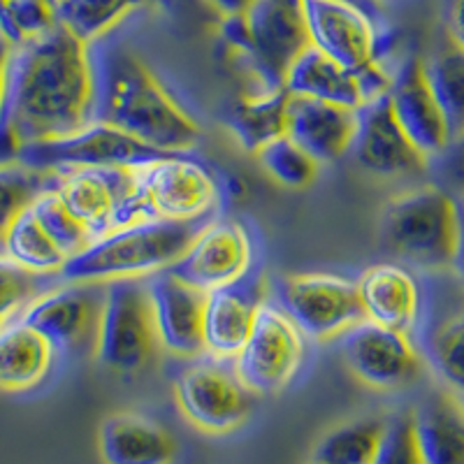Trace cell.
Wrapping results in <instances>:
<instances>
[{
    "label": "cell",
    "instance_id": "cell-1",
    "mask_svg": "<svg viewBox=\"0 0 464 464\" xmlns=\"http://www.w3.org/2000/svg\"><path fill=\"white\" fill-rule=\"evenodd\" d=\"M95 121L93 49L56 26L12 44L7 95L0 128L19 149L63 138Z\"/></svg>",
    "mask_w": 464,
    "mask_h": 464
},
{
    "label": "cell",
    "instance_id": "cell-2",
    "mask_svg": "<svg viewBox=\"0 0 464 464\" xmlns=\"http://www.w3.org/2000/svg\"><path fill=\"white\" fill-rule=\"evenodd\" d=\"M95 65V121L110 123L160 153L198 147L200 123L138 53L121 43L91 44Z\"/></svg>",
    "mask_w": 464,
    "mask_h": 464
},
{
    "label": "cell",
    "instance_id": "cell-3",
    "mask_svg": "<svg viewBox=\"0 0 464 464\" xmlns=\"http://www.w3.org/2000/svg\"><path fill=\"white\" fill-rule=\"evenodd\" d=\"M379 235L385 251L406 267L428 275L453 272L464 242L459 205L439 186H416L383 207Z\"/></svg>",
    "mask_w": 464,
    "mask_h": 464
},
{
    "label": "cell",
    "instance_id": "cell-4",
    "mask_svg": "<svg viewBox=\"0 0 464 464\" xmlns=\"http://www.w3.org/2000/svg\"><path fill=\"white\" fill-rule=\"evenodd\" d=\"M202 223L142 218L95 237L82 254L68 260L58 279L110 284L149 279L172 267Z\"/></svg>",
    "mask_w": 464,
    "mask_h": 464
},
{
    "label": "cell",
    "instance_id": "cell-5",
    "mask_svg": "<svg viewBox=\"0 0 464 464\" xmlns=\"http://www.w3.org/2000/svg\"><path fill=\"white\" fill-rule=\"evenodd\" d=\"M221 35L258 91L284 89L290 65L312 47L304 0H254L244 14L223 16Z\"/></svg>",
    "mask_w": 464,
    "mask_h": 464
},
{
    "label": "cell",
    "instance_id": "cell-6",
    "mask_svg": "<svg viewBox=\"0 0 464 464\" xmlns=\"http://www.w3.org/2000/svg\"><path fill=\"white\" fill-rule=\"evenodd\" d=\"M135 184L147 218L205 223L217 217L223 200L217 174L188 153H160L140 165Z\"/></svg>",
    "mask_w": 464,
    "mask_h": 464
},
{
    "label": "cell",
    "instance_id": "cell-7",
    "mask_svg": "<svg viewBox=\"0 0 464 464\" xmlns=\"http://www.w3.org/2000/svg\"><path fill=\"white\" fill-rule=\"evenodd\" d=\"M174 400L198 432L226 437L246 425L258 395L239 379L232 360L202 353L179 374Z\"/></svg>",
    "mask_w": 464,
    "mask_h": 464
},
{
    "label": "cell",
    "instance_id": "cell-8",
    "mask_svg": "<svg viewBox=\"0 0 464 464\" xmlns=\"http://www.w3.org/2000/svg\"><path fill=\"white\" fill-rule=\"evenodd\" d=\"M269 297L300 327L309 342L325 343L343 337L364 321L358 284L333 272H302L284 276Z\"/></svg>",
    "mask_w": 464,
    "mask_h": 464
},
{
    "label": "cell",
    "instance_id": "cell-9",
    "mask_svg": "<svg viewBox=\"0 0 464 464\" xmlns=\"http://www.w3.org/2000/svg\"><path fill=\"white\" fill-rule=\"evenodd\" d=\"M105 285L93 358L111 372L135 374L159 348L147 279H121Z\"/></svg>",
    "mask_w": 464,
    "mask_h": 464
},
{
    "label": "cell",
    "instance_id": "cell-10",
    "mask_svg": "<svg viewBox=\"0 0 464 464\" xmlns=\"http://www.w3.org/2000/svg\"><path fill=\"white\" fill-rule=\"evenodd\" d=\"M309 353V339L290 321L272 297L260 304L254 327L235 355L239 379L256 395H276L285 391L302 372Z\"/></svg>",
    "mask_w": 464,
    "mask_h": 464
},
{
    "label": "cell",
    "instance_id": "cell-11",
    "mask_svg": "<svg viewBox=\"0 0 464 464\" xmlns=\"http://www.w3.org/2000/svg\"><path fill=\"white\" fill-rule=\"evenodd\" d=\"M53 193L91 237L142 221L135 168H82L56 174Z\"/></svg>",
    "mask_w": 464,
    "mask_h": 464
},
{
    "label": "cell",
    "instance_id": "cell-12",
    "mask_svg": "<svg viewBox=\"0 0 464 464\" xmlns=\"http://www.w3.org/2000/svg\"><path fill=\"white\" fill-rule=\"evenodd\" d=\"M105 290V284L95 281L58 279L19 318L43 333L58 355H95Z\"/></svg>",
    "mask_w": 464,
    "mask_h": 464
},
{
    "label": "cell",
    "instance_id": "cell-13",
    "mask_svg": "<svg viewBox=\"0 0 464 464\" xmlns=\"http://www.w3.org/2000/svg\"><path fill=\"white\" fill-rule=\"evenodd\" d=\"M159 156L160 151L138 142L119 128L91 121L63 138L24 144L16 160L40 172L61 174L82 168H140Z\"/></svg>",
    "mask_w": 464,
    "mask_h": 464
},
{
    "label": "cell",
    "instance_id": "cell-14",
    "mask_svg": "<svg viewBox=\"0 0 464 464\" xmlns=\"http://www.w3.org/2000/svg\"><path fill=\"white\" fill-rule=\"evenodd\" d=\"M339 342L348 372L372 391H404L425 372V358L413 334L360 321Z\"/></svg>",
    "mask_w": 464,
    "mask_h": 464
},
{
    "label": "cell",
    "instance_id": "cell-15",
    "mask_svg": "<svg viewBox=\"0 0 464 464\" xmlns=\"http://www.w3.org/2000/svg\"><path fill=\"white\" fill-rule=\"evenodd\" d=\"M254 235L237 218H209L169 267L174 276L202 293L237 284L254 272Z\"/></svg>",
    "mask_w": 464,
    "mask_h": 464
},
{
    "label": "cell",
    "instance_id": "cell-16",
    "mask_svg": "<svg viewBox=\"0 0 464 464\" xmlns=\"http://www.w3.org/2000/svg\"><path fill=\"white\" fill-rule=\"evenodd\" d=\"M309 43L351 72L383 63L381 22L342 0H304Z\"/></svg>",
    "mask_w": 464,
    "mask_h": 464
},
{
    "label": "cell",
    "instance_id": "cell-17",
    "mask_svg": "<svg viewBox=\"0 0 464 464\" xmlns=\"http://www.w3.org/2000/svg\"><path fill=\"white\" fill-rule=\"evenodd\" d=\"M420 353L446 391L464 401V284L446 281L422 297Z\"/></svg>",
    "mask_w": 464,
    "mask_h": 464
},
{
    "label": "cell",
    "instance_id": "cell-18",
    "mask_svg": "<svg viewBox=\"0 0 464 464\" xmlns=\"http://www.w3.org/2000/svg\"><path fill=\"white\" fill-rule=\"evenodd\" d=\"M355 163L381 179H413L428 172L430 160L406 138L388 95L358 110L353 147Z\"/></svg>",
    "mask_w": 464,
    "mask_h": 464
},
{
    "label": "cell",
    "instance_id": "cell-19",
    "mask_svg": "<svg viewBox=\"0 0 464 464\" xmlns=\"http://www.w3.org/2000/svg\"><path fill=\"white\" fill-rule=\"evenodd\" d=\"M269 288L272 285L265 275L251 272L237 284L207 293L202 316V343L207 355L235 360L254 327L260 304L269 297Z\"/></svg>",
    "mask_w": 464,
    "mask_h": 464
},
{
    "label": "cell",
    "instance_id": "cell-20",
    "mask_svg": "<svg viewBox=\"0 0 464 464\" xmlns=\"http://www.w3.org/2000/svg\"><path fill=\"white\" fill-rule=\"evenodd\" d=\"M159 346L177 358L193 360L205 353L202 316L207 293L174 276L169 269L147 279Z\"/></svg>",
    "mask_w": 464,
    "mask_h": 464
},
{
    "label": "cell",
    "instance_id": "cell-21",
    "mask_svg": "<svg viewBox=\"0 0 464 464\" xmlns=\"http://www.w3.org/2000/svg\"><path fill=\"white\" fill-rule=\"evenodd\" d=\"M392 111L406 138L428 160L439 159L453 144L449 123L432 93V86L425 74V61L411 58L392 74V86L388 93Z\"/></svg>",
    "mask_w": 464,
    "mask_h": 464
},
{
    "label": "cell",
    "instance_id": "cell-22",
    "mask_svg": "<svg viewBox=\"0 0 464 464\" xmlns=\"http://www.w3.org/2000/svg\"><path fill=\"white\" fill-rule=\"evenodd\" d=\"M355 284L364 321L404 334L416 333L422 316L425 290L411 267L401 263L372 265Z\"/></svg>",
    "mask_w": 464,
    "mask_h": 464
},
{
    "label": "cell",
    "instance_id": "cell-23",
    "mask_svg": "<svg viewBox=\"0 0 464 464\" xmlns=\"http://www.w3.org/2000/svg\"><path fill=\"white\" fill-rule=\"evenodd\" d=\"M358 128V110L333 102L293 98L288 105V135L318 163H337L351 153Z\"/></svg>",
    "mask_w": 464,
    "mask_h": 464
},
{
    "label": "cell",
    "instance_id": "cell-24",
    "mask_svg": "<svg viewBox=\"0 0 464 464\" xmlns=\"http://www.w3.org/2000/svg\"><path fill=\"white\" fill-rule=\"evenodd\" d=\"M177 450L172 434L142 413L116 411L98 430L102 464H174Z\"/></svg>",
    "mask_w": 464,
    "mask_h": 464
},
{
    "label": "cell",
    "instance_id": "cell-25",
    "mask_svg": "<svg viewBox=\"0 0 464 464\" xmlns=\"http://www.w3.org/2000/svg\"><path fill=\"white\" fill-rule=\"evenodd\" d=\"M58 353L43 333L14 318L0 327V392H31L52 374Z\"/></svg>",
    "mask_w": 464,
    "mask_h": 464
},
{
    "label": "cell",
    "instance_id": "cell-26",
    "mask_svg": "<svg viewBox=\"0 0 464 464\" xmlns=\"http://www.w3.org/2000/svg\"><path fill=\"white\" fill-rule=\"evenodd\" d=\"M284 89L293 98L333 102L348 110H360L364 105L358 72L346 70L316 47H306L295 63L290 65Z\"/></svg>",
    "mask_w": 464,
    "mask_h": 464
},
{
    "label": "cell",
    "instance_id": "cell-27",
    "mask_svg": "<svg viewBox=\"0 0 464 464\" xmlns=\"http://www.w3.org/2000/svg\"><path fill=\"white\" fill-rule=\"evenodd\" d=\"M422 458L428 464H464V401L450 391L434 392L413 411Z\"/></svg>",
    "mask_w": 464,
    "mask_h": 464
},
{
    "label": "cell",
    "instance_id": "cell-28",
    "mask_svg": "<svg viewBox=\"0 0 464 464\" xmlns=\"http://www.w3.org/2000/svg\"><path fill=\"white\" fill-rule=\"evenodd\" d=\"M290 95L285 89L256 91L244 95L227 111V128L239 147L258 153L265 144L284 138L288 132Z\"/></svg>",
    "mask_w": 464,
    "mask_h": 464
},
{
    "label": "cell",
    "instance_id": "cell-29",
    "mask_svg": "<svg viewBox=\"0 0 464 464\" xmlns=\"http://www.w3.org/2000/svg\"><path fill=\"white\" fill-rule=\"evenodd\" d=\"M0 251L37 275L58 276L68 265V256L37 218L33 202L7 227Z\"/></svg>",
    "mask_w": 464,
    "mask_h": 464
},
{
    "label": "cell",
    "instance_id": "cell-30",
    "mask_svg": "<svg viewBox=\"0 0 464 464\" xmlns=\"http://www.w3.org/2000/svg\"><path fill=\"white\" fill-rule=\"evenodd\" d=\"M144 3L147 0H56L53 16L70 35L84 44H95Z\"/></svg>",
    "mask_w": 464,
    "mask_h": 464
},
{
    "label": "cell",
    "instance_id": "cell-31",
    "mask_svg": "<svg viewBox=\"0 0 464 464\" xmlns=\"http://www.w3.org/2000/svg\"><path fill=\"white\" fill-rule=\"evenodd\" d=\"M425 74L449 123L453 142H464V47L453 43L425 61Z\"/></svg>",
    "mask_w": 464,
    "mask_h": 464
},
{
    "label": "cell",
    "instance_id": "cell-32",
    "mask_svg": "<svg viewBox=\"0 0 464 464\" xmlns=\"http://www.w3.org/2000/svg\"><path fill=\"white\" fill-rule=\"evenodd\" d=\"M385 420L360 418L330 430L316 443L312 458L325 464H372L383 437Z\"/></svg>",
    "mask_w": 464,
    "mask_h": 464
},
{
    "label": "cell",
    "instance_id": "cell-33",
    "mask_svg": "<svg viewBox=\"0 0 464 464\" xmlns=\"http://www.w3.org/2000/svg\"><path fill=\"white\" fill-rule=\"evenodd\" d=\"M53 184H56V174L33 169L22 160L0 163V246L12 221Z\"/></svg>",
    "mask_w": 464,
    "mask_h": 464
},
{
    "label": "cell",
    "instance_id": "cell-34",
    "mask_svg": "<svg viewBox=\"0 0 464 464\" xmlns=\"http://www.w3.org/2000/svg\"><path fill=\"white\" fill-rule=\"evenodd\" d=\"M256 159L263 165L265 172L276 184L285 186V188H306V186H312L318 177V169H321V163L314 159L312 153L302 149L288 135L265 144L256 153Z\"/></svg>",
    "mask_w": 464,
    "mask_h": 464
},
{
    "label": "cell",
    "instance_id": "cell-35",
    "mask_svg": "<svg viewBox=\"0 0 464 464\" xmlns=\"http://www.w3.org/2000/svg\"><path fill=\"white\" fill-rule=\"evenodd\" d=\"M56 281L58 276L31 272L0 251V327L22 316L24 309Z\"/></svg>",
    "mask_w": 464,
    "mask_h": 464
},
{
    "label": "cell",
    "instance_id": "cell-36",
    "mask_svg": "<svg viewBox=\"0 0 464 464\" xmlns=\"http://www.w3.org/2000/svg\"><path fill=\"white\" fill-rule=\"evenodd\" d=\"M33 209H35L37 218L43 221V226L47 227L49 235L56 239L58 246L63 248V254L68 256V260L82 254L93 242L89 230L65 209L63 202L58 200V196L53 193V186L33 200Z\"/></svg>",
    "mask_w": 464,
    "mask_h": 464
},
{
    "label": "cell",
    "instance_id": "cell-37",
    "mask_svg": "<svg viewBox=\"0 0 464 464\" xmlns=\"http://www.w3.org/2000/svg\"><path fill=\"white\" fill-rule=\"evenodd\" d=\"M56 26V16L49 0H7L0 10V33L12 44H22L40 37Z\"/></svg>",
    "mask_w": 464,
    "mask_h": 464
},
{
    "label": "cell",
    "instance_id": "cell-38",
    "mask_svg": "<svg viewBox=\"0 0 464 464\" xmlns=\"http://www.w3.org/2000/svg\"><path fill=\"white\" fill-rule=\"evenodd\" d=\"M372 464H428L418 443L413 411L385 420L383 437Z\"/></svg>",
    "mask_w": 464,
    "mask_h": 464
},
{
    "label": "cell",
    "instance_id": "cell-39",
    "mask_svg": "<svg viewBox=\"0 0 464 464\" xmlns=\"http://www.w3.org/2000/svg\"><path fill=\"white\" fill-rule=\"evenodd\" d=\"M12 43L0 33V119L5 110V95H7V65H10Z\"/></svg>",
    "mask_w": 464,
    "mask_h": 464
},
{
    "label": "cell",
    "instance_id": "cell-40",
    "mask_svg": "<svg viewBox=\"0 0 464 464\" xmlns=\"http://www.w3.org/2000/svg\"><path fill=\"white\" fill-rule=\"evenodd\" d=\"M449 37L464 47V0H453V5H450Z\"/></svg>",
    "mask_w": 464,
    "mask_h": 464
},
{
    "label": "cell",
    "instance_id": "cell-41",
    "mask_svg": "<svg viewBox=\"0 0 464 464\" xmlns=\"http://www.w3.org/2000/svg\"><path fill=\"white\" fill-rule=\"evenodd\" d=\"M211 7H217L223 16H237L246 12V7L254 3V0H207Z\"/></svg>",
    "mask_w": 464,
    "mask_h": 464
},
{
    "label": "cell",
    "instance_id": "cell-42",
    "mask_svg": "<svg viewBox=\"0 0 464 464\" xmlns=\"http://www.w3.org/2000/svg\"><path fill=\"white\" fill-rule=\"evenodd\" d=\"M342 3H351V5L360 7L370 16H374L376 22H381V0H342Z\"/></svg>",
    "mask_w": 464,
    "mask_h": 464
},
{
    "label": "cell",
    "instance_id": "cell-43",
    "mask_svg": "<svg viewBox=\"0 0 464 464\" xmlns=\"http://www.w3.org/2000/svg\"><path fill=\"white\" fill-rule=\"evenodd\" d=\"M458 265H462V269H464V242H462V254H459V263Z\"/></svg>",
    "mask_w": 464,
    "mask_h": 464
},
{
    "label": "cell",
    "instance_id": "cell-44",
    "mask_svg": "<svg viewBox=\"0 0 464 464\" xmlns=\"http://www.w3.org/2000/svg\"><path fill=\"white\" fill-rule=\"evenodd\" d=\"M459 214H462V223H464V196H462V202H459Z\"/></svg>",
    "mask_w": 464,
    "mask_h": 464
},
{
    "label": "cell",
    "instance_id": "cell-45",
    "mask_svg": "<svg viewBox=\"0 0 464 464\" xmlns=\"http://www.w3.org/2000/svg\"><path fill=\"white\" fill-rule=\"evenodd\" d=\"M306 464H325V462H318V459H314V458H312V459H309V462H306Z\"/></svg>",
    "mask_w": 464,
    "mask_h": 464
},
{
    "label": "cell",
    "instance_id": "cell-46",
    "mask_svg": "<svg viewBox=\"0 0 464 464\" xmlns=\"http://www.w3.org/2000/svg\"><path fill=\"white\" fill-rule=\"evenodd\" d=\"M5 3H7V0H0V10H3V7H5Z\"/></svg>",
    "mask_w": 464,
    "mask_h": 464
},
{
    "label": "cell",
    "instance_id": "cell-47",
    "mask_svg": "<svg viewBox=\"0 0 464 464\" xmlns=\"http://www.w3.org/2000/svg\"><path fill=\"white\" fill-rule=\"evenodd\" d=\"M49 3H52V7H53V3H56V0H49Z\"/></svg>",
    "mask_w": 464,
    "mask_h": 464
}]
</instances>
